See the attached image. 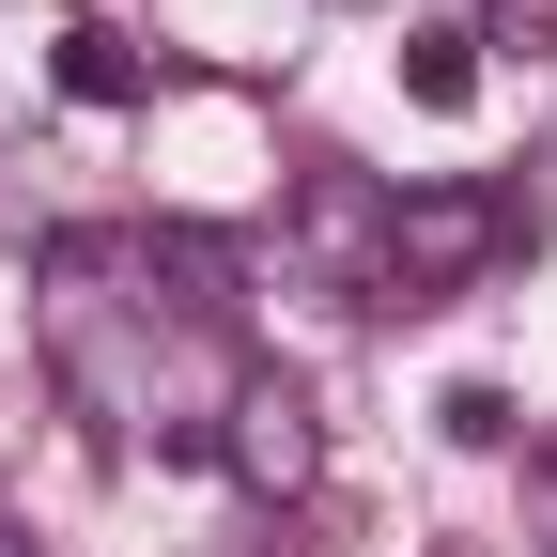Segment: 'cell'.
<instances>
[{
	"mask_svg": "<svg viewBox=\"0 0 557 557\" xmlns=\"http://www.w3.org/2000/svg\"><path fill=\"white\" fill-rule=\"evenodd\" d=\"M511 233H527V201H511V186H403V201H387V310L465 295V278L496 263Z\"/></svg>",
	"mask_w": 557,
	"mask_h": 557,
	"instance_id": "6da1fadb",
	"label": "cell"
},
{
	"mask_svg": "<svg viewBox=\"0 0 557 557\" xmlns=\"http://www.w3.org/2000/svg\"><path fill=\"white\" fill-rule=\"evenodd\" d=\"M218 465L248 480L263 511H295L310 480H325V418H310V387H295V372H233V403H218Z\"/></svg>",
	"mask_w": 557,
	"mask_h": 557,
	"instance_id": "7a4b0ae2",
	"label": "cell"
},
{
	"mask_svg": "<svg viewBox=\"0 0 557 557\" xmlns=\"http://www.w3.org/2000/svg\"><path fill=\"white\" fill-rule=\"evenodd\" d=\"M295 248L341 278V295H372V310H387V186H372V171L310 156V171H295Z\"/></svg>",
	"mask_w": 557,
	"mask_h": 557,
	"instance_id": "3957f363",
	"label": "cell"
},
{
	"mask_svg": "<svg viewBox=\"0 0 557 557\" xmlns=\"http://www.w3.org/2000/svg\"><path fill=\"white\" fill-rule=\"evenodd\" d=\"M47 78L78 94V109H139V94H156V62H139L124 32H94V16H62V32H47Z\"/></svg>",
	"mask_w": 557,
	"mask_h": 557,
	"instance_id": "277c9868",
	"label": "cell"
},
{
	"mask_svg": "<svg viewBox=\"0 0 557 557\" xmlns=\"http://www.w3.org/2000/svg\"><path fill=\"white\" fill-rule=\"evenodd\" d=\"M403 94L418 109H480V32H403Z\"/></svg>",
	"mask_w": 557,
	"mask_h": 557,
	"instance_id": "5b68a950",
	"label": "cell"
},
{
	"mask_svg": "<svg viewBox=\"0 0 557 557\" xmlns=\"http://www.w3.org/2000/svg\"><path fill=\"white\" fill-rule=\"evenodd\" d=\"M0 557H32V542H16V511H0Z\"/></svg>",
	"mask_w": 557,
	"mask_h": 557,
	"instance_id": "8992f818",
	"label": "cell"
},
{
	"mask_svg": "<svg viewBox=\"0 0 557 557\" xmlns=\"http://www.w3.org/2000/svg\"><path fill=\"white\" fill-rule=\"evenodd\" d=\"M449 557H465V542H449Z\"/></svg>",
	"mask_w": 557,
	"mask_h": 557,
	"instance_id": "52a82bcc",
	"label": "cell"
}]
</instances>
